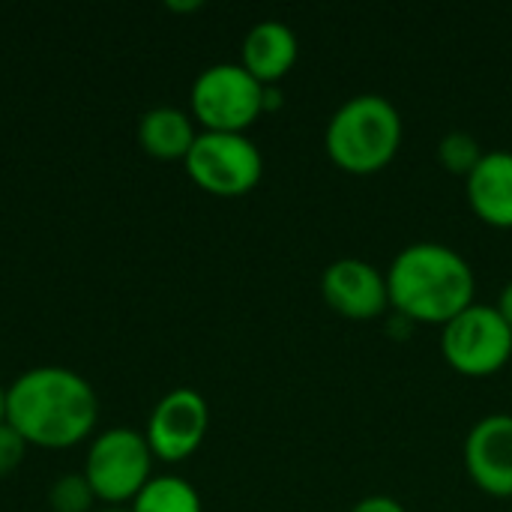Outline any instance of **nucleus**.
I'll return each instance as SVG.
<instances>
[{"mask_svg":"<svg viewBox=\"0 0 512 512\" xmlns=\"http://www.w3.org/2000/svg\"><path fill=\"white\" fill-rule=\"evenodd\" d=\"M390 306L411 324H450L474 306L477 279L465 255L456 249L420 240L405 246L387 270Z\"/></svg>","mask_w":512,"mask_h":512,"instance_id":"f257e3e1","label":"nucleus"},{"mask_svg":"<svg viewBox=\"0 0 512 512\" xmlns=\"http://www.w3.org/2000/svg\"><path fill=\"white\" fill-rule=\"evenodd\" d=\"M6 423L39 447L78 444L96 423V393L63 366H36L9 384Z\"/></svg>","mask_w":512,"mask_h":512,"instance_id":"f03ea898","label":"nucleus"},{"mask_svg":"<svg viewBox=\"0 0 512 512\" xmlns=\"http://www.w3.org/2000/svg\"><path fill=\"white\" fill-rule=\"evenodd\" d=\"M402 135V114L387 96L357 93L342 102L327 120L324 147L336 168L363 177L387 168L396 159Z\"/></svg>","mask_w":512,"mask_h":512,"instance_id":"7ed1b4c3","label":"nucleus"},{"mask_svg":"<svg viewBox=\"0 0 512 512\" xmlns=\"http://www.w3.org/2000/svg\"><path fill=\"white\" fill-rule=\"evenodd\" d=\"M267 87L240 63H213L192 84V114L207 132H246L264 111Z\"/></svg>","mask_w":512,"mask_h":512,"instance_id":"20e7f679","label":"nucleus"},{"mask_svg":"<svg viewBox=\"0 0 512 512\" xmlns=\"http://www.w3.org/2000/svg\"><path fill=\"white\" fill-rule=\"evenodd\" d=\"M189 177L219 198H237L258 186L264 174L261 150L246 132H201L186 153Z\"/></svg>","mask_w":512,"mask_h":512,"instance_id":"39448f33","label":"nucleus"},{"mask_svg":"<svg viewBox=\"0 0 512 512\" xmlns=\"http://www.w3.org/2000/svg\"><path fill=\"white\" fill-rule=\"evenodd\" d=\"M441 354L459 375H495L512 357L510 324L495 306L474 303L441 327Z\"/></svg>","mask_w":512,"mask_h":512,"instance_id":"423d86ee","label":"nucleus"},{"mask_svg":"<svg viewBox=\"0 0 512 512\" xmlns=\"http://www.w3.org/2000/svg\"><path fill=\"white\" fill-rule=\"evenodd\" d=\"M150 459L153 450L147 444V435L126 426L108 429L90 444L84 477L93 495L102 501H135V495L150 480Z\"/></svg>","mask_w":512,"mask_h":512,"instance_id":"0eeeda50","label":"nucleus"},{"mask_svg":"<svg viewBox=\"0 0 512 512\" xmlns=\"http://www.w3.org/2000/svg\"><path fill=\"white\" fill-rule=\"evenodd\" d=\"M210 426V408L198 390L177 387L165 393L147 423V444L153 456L165 462H180L192 456Z\"/></svg>","mask_w":512,"mask_h":512,"instance_id":"6e6552de","label":"nucleus"},{"mask_svg":"<svg viewBox=\"0 0 512 512\" xmlns=\"http://www.w3.org/2000/svg\"><path fill=\"white\" fill-rule=\"evenodd\" d=\"M321 297L348 321H372L390 309L387 273L363 258H339L321 273Z\"/></svg>","mask_w":512,"mask_h":512,"instance_id":"1a4fd4ad","label":"nucleus"},{"mask_svg":"<svg viewBox=\"0 0 512 512\" xmlns=\"http://www.w3.org/2000/svg\"><path fill=\"white\" fill-rule=\"evenodd\" d=\"M465 468L477 489L512 498V414H489L465 438Z\"/></svg>","mask_w":512,"mask_h":512,"instance_id":"9d476101","label":"nucleus"},{"mask_svg":"<svg viewBox=\"0 0 512 512\" xmlns=\"http://www.w3.org/2000/svg\"><path fill=\"white\" fill-rule=\"evenodd\" d=\"M471 210L492 228H512V150H489L465 177Z\"/></svg>","mask_w":512,"mask_h":512,"instance_id":"9b49d317","label":"nucleus"},{"mask_svg":"<svg viewBox=\"0 0 512 512\" xmlns=\"http://www.w3.org/2000/svg\"><path fill=\"white\" fill-rule=\"evenodd\" d=\"M243 60L240 66L258 78L264 87H273L276 81H282L291 66L297 63V54H300V39L297 33L285 24V21H276V18H267V21H258L246 39H243Z\"/></svg>","mask_w":512,"mask_h":512,"instance_id":"f8f14e48","label":"nucleus"},{"mask_svg":"<svg viewBox=\"0 0 512 512\" xmlns=\"http://www.w3.org/2000/svg\"><path fill=\"white\" fill-rule=\"evenodd\" d=\"M195 126L186 111L174 105H156L138 120V141L150 156L159 159H186L195 144Z\"/></svg>","mask_w":512,"mask_h":512,"instance_id":"ddd939ff","label":"nucleus"},{"mask_svg":"<svg viewBox=\"0 0 512 512\" xmlns=\"http://www.w3.org/2000/svg\"><path fill=\"white\" fill-rule=\"evenodd\" d=\"M132 512H201L198 492L183 477H153L135 495Z\"/></svg>","mask_w":512,"mask_h":512,"instance_id":"4468645a","label":"nucleus"},{"mask_svg":"<svg viewBox=\"0 0 512 512\" xmlns=\"http://www.w3.org/2000/svg\"><path fill=\"white\" fill-rule=\"evenodd\" d=\"M483 147H480V141L471 135V132H462V129H456V132H447L444 138H441V144H438V159H441V165L450 171V174H459V177H468L474 168H477V162L483 159Z\"/></svg>","mask_w":512,"mask_h":512,"instance_id":"2eb2a0df","label":"nucleus"},{"mask_svg":"<svg viewBox=\"0 0 512 512\" xmlns=\"http://www.w3.org/2000/svg\"><path fill=\"white\" fill-rule=\"evenodd\" d=\"M93 489L84 474H63L48 489V501L57 512H87L93 504Z\"/></svg>","mask_w":512,"mask_h":512,"instance_id":"dca6fc26","label":"nucleus"},{"mask_svg":"<svg viewBox=\"0 0 512 512\" xmlns=\"http://www.w3.org/2000/svg\"><path fill=\"white\" fill-rule=\"evenodd\" d=\"M27 441L18 435L15 426H9L6 420L0 423V477H6L9 471H15L24 459Z\"/></svg>","mask_w":512,"mask_h":512,"instance_id":"f3484780","label":"nucleus"},{"mask_svg":"<svg viewBox=\"0 0 512 512\" xmlns=\"http://www.w3.org/2000/svg\"><path fill=\"white\" fill-rule=\"evenodd\" d=\"M348 512H408L396 498H390V495H369V498H363V501H357L354 507Z\"/></svg>","mask_w":512,"mask_h":512,"instance_id":"a211bd4d","label":"nucleus"},{"mask_svg":"<svg viewBox=\"0 0 512 512\" xmlns=\"http://www.w3.org/2000/svg\"><path fill=\"white\" fill-rule=\"evenodd\" d=\"M495 309L501 312V318L510 324V330H512V279L504 285V288H501V297H498Z\"/></svg>","mask_w":512,"mask_h":512,"instance_id":"6ab92c4d","label":"nucleus"},{"mask_svg":"<svg viewBox=\"0 0 512 512\" xmlns=\"http://www.w3.org/2000/svg\"><path fill=\"white\" fill-rule=\"evenodd\" d=\"M201 3L198 0H189V3H174V0H168V9H198Z\"/></svg>","mask_w":512,"mask_h":512,"instance_id":"aec40b11","label":"nucleus"},{"mask_svg":"<svg viewBox=\"0 0 512 512\" xmlns=\"http://www.w3.org/2000/svg\"><path fill=\"white\" fill-rule=\"evenodd\" d=\"M6 420V390L0 387V423Z\"/></svg>","mask_w":512,"mask_h":512,"instance_id":"412c9836","label":"nucleus"},{"mask_svg":"<svg viewBox=\"0 0 512 512\" xmlns=\"http://www.w3.org/2000/svg\"><path fill=\"white\" fill-rule=\"evenodd\" d=\"M102 512H132V510H117V507H111V510H102Z\"/></svg>","mask_w":512,"mask_h":512,"instance_id":"4be33fe9","label":"nucleus"},{"mask_svg":"<svg viewBox=\"0 0 512 512\" xmlns=\"http://www.w3.org/2000/svg\"><path fill=\"white\" fill-rule=\"evenodd\" d=\"M510 501H512V498H510Z\"/></svg>","mask_w":512,"mask_h":512,"instance_id":"5701e85b","label":"nucleus"}]
</instances>
